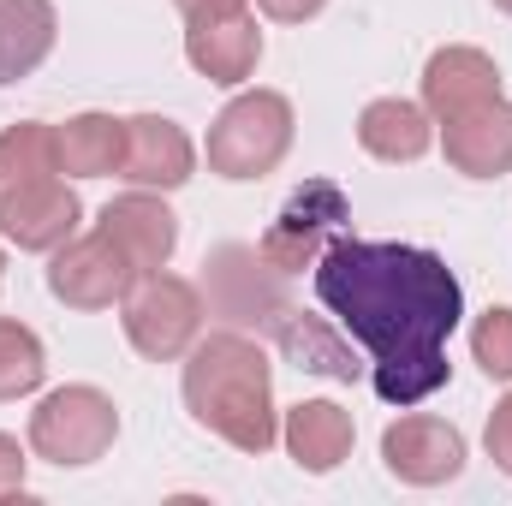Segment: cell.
<instances>
[{
  "label": "cell",
  "instance_id": "6da1fadb",
  "mask_svg": "<svg viewBox=\"0 0 512 506\" xmlns=\"http://www.w3.org/2000/svg\"><path fill=\"white\" fill-rule=\"evenodd\" d=\"M310 274L322 310L370 352V381L387 405H423L447 387V340L465 316V292L435 251L340 233Z\"/></svg>",
  "mask_w": 512,
  "mask_h": 506
},
{
  "label": "cell",
  "instance_id": "7a4b0ae2",
  "mask_svg": "<svg viewBox=\"0 0 512 506\" xmlns=\"http://www.w3.org/2000/svg\"><path fill=\"white\" fill-rule=\"evenodd\" d=\"M185 411L227 447L268 453L280 441V423H274V370L262 340H251L245 328L203 334L185 352Z\"/></svg>",
  "mask_w": 512,
  "mask_h": 506
},
{
  "label": "cell",
  "instance_id": "3957f363",
  "mask_svg": "<svg viewBox=\"0 0 512 506\" xmlns=\"http://www.w3.org/2000/svg\"><path fill=\"white\" fill-rule=\"evenodd\" d=\"M203 149H209V173H221V179L245 185V179L274 173L286 161V149H292V102L280 90H245V96H233L215 114Z\"/></svg>",
  "mask_w": 512,
  "mask_h": 506
},
{
  "label": "cell",
  "instance_id": "277c9868",
  "mask_svg": "<svg viewBox=\"0 0 512 506\" xmlns=\"http://www.w3.org/2000/svg\"><path fill=\"white\" fill-rule=\"evenodd\" d=\"M120 435V405L90 387V381H72V387H54L36 411H30V453L60 465V471H78V465H96Z\"/></svg>",
  "mask_w": 512,
  "mask_h": 506
},
{
  "label": "cell",
  "instance_id": "5b68a950",
  "mask_svg": "<svg viewBox=\"0 0 512 506\" xmlns=\"http://www.w3.org/2000/svg\"><path fill=\"white\" fill-rule=\"evenodd\" d=\"M209 274H203V286H209V310L215 316H227L233 328H256V334H280L286 322H292V298H286V274L280 268H268L256 245H221V251L203 262Z\"/></svg>",
  "mask_w": 512,
  "mask_h": 506
},
{
  "label": "cell",
  "instance_id": "8992f818",
  "mask_svg": "<svg viewBox=\"0 0 512 506\" xmlns=\"http://www.w3.org/2000/svg\"><path fill=\"white\" fill-rule=\"evenodd\" d=\"M346 221H352V203H346V191L334 185V179H304L286 203H280V215L268 221V233H262V262L268 268H280L286 280L292 274H304V268H316L322 251L346 233Z\"/></svg>",
  "mask_w": 512,
  "mask_h": 506
},
{
  "label": "cell",
  "instance_id": "52a82bcc",
  "mask_svg": "<svg viewBox=\"0 0 512 506\" xmlns=\"http://www.w3.org/2000/svg\"><path fill=\"white\" fill-rule=\"evenodd\" d=\"M126 340L149 364H173L203 340V292L179 274H143L126 292Z\"/></svg>",
  "mask_w": 512,
  "mask_h": 506
},
{
  "label": "cell",
  "instance_id": "ba28073f",
  "mask_svg": "<svg viewBox=\"0 0 512 506\" xmlns=\"http://www.w3.org/2000/svg\"><path fill=\"white\" fill-rule=\"evenodd\" d=\"M143 274L131 268V256L96 227V233H72L54 262H48V292L66 304V310H108V304H126V292Z\"/></svg>",
  "mask_w": 512,
  "mask_h": 506
},
{
  "label": "cell",
  "instance_id": "9c48e42d",
  "mask_svg": "<svg viewBox=\"0 0 512 506\" xmlns=\"http://www.w3.org/2000/svg\"><path fill=\"white\" fill-rule=\"evenodd\" d=\"M382 465L411 489H441L465 471V435L441 417H399L382 435Z\"/></svg>",
  "mask_w": 512,
  "mask_h": 506
},
{
  "label": "cell",
  "instance_id": "30bf717a",
  "mask_svg": "<svg viewBox=\"0 0 512 506\" xmlns=\"http://www.w3.org/2000/svg\"><path fill=\"white\" fill-rule=\"evenodd\" d=\"M84 221V203L66 179H36L0 197V239L18 251H60Z\"/></svg>",
  "mask_w": 512,
  "mask_h": 506
},
{
  "label": "cell",
  "instance_id": "8fae6325",
  "mask_svg": "<svg viewBox=\"0 0 512 506\" xmlns=\"http://www.w3.org/2000/svg\"><path fill=\"white\" fill-rule=\"evenodd\" d=\"M441 155L465 179H501L512 167V102H477L453 120H441Z\"/></svg>",
  "mask_w": 512,
  "mask_h": 506
},
{
  "label": "cell",
  "instance_id": "7c38bea8",
  "mask_svg": "<svg viewBox=\"0 0 512 506\" xmlns=\"http://www.w3.org/2000/svg\"><path fill=\"white\" fill-rule=\"evenodd\" d=\"M197 167V149L191 137L161 120V114H137L126 120V155H120V179L137 191H179Z\"/></svg>",
  "mask_w": 512,
  "mask_h": 506
},
{
  "label": "cell",
  "instance_id": "4fadbf2b",
  "mask_svg": "<svg viewBox=\"0 0 512 506\" xmlns=\"http://www.w3.org/2000/svg\"><path fill=\"white\" fill-rule=\"evenodd\" d=\"M102 233L131 256L137 274L167 268V262H173V245H179V221H173V209L161 203V191H137V185L102 209Z\"/></svg>",
  "mask_w": 512,
  "mask_h": 506
},
{
  "label": "cell",
  "instance_id": "5bb4252c",
  "mask_svg": "<svg viewBox=\"0 0 512 506\" xmlns=\"http://www.w3.org/2000/svg\"><path fill=\"white\" fill-rule=\"evenodd\" d=\"M501 96V66L483 54V48H465V42H447L429 54L423 66V108L435 120H453L477 102H495Z\"/></svg>",
  "mask_w": 512,
  "mask_h": 506
},
{
  "label": "cell",
  "instance_id": "9a60e30c",
  "mask_svg": "<svg viewBox=\"0 0 512 506\" xmlns=\"http://www.w3.org/2000/svg\"><path fill=\"white\" fill-rule=\"evenodd\" d=\"M185 60L209 78V84H227L239 90L262 60V30H256L251 12H227V18H197L185 24Z\"/></svg>",
  "mask_w": 512,
  "mask_h": 506
},
{
  "label": "cell",
  "instance_id": "2e32d148",
  "mask_svg": "<svg viewBox=\"0 0 512 506\" xmlns=\"http://www.w3.org/2000/svg\"><path fill=\"white\" fill-rule=\"evenodd\" d=\"M280 441H286V453H292V465H298V471L328 477V471H340V465L352 459L358 423H352V411H346V405H334V399H304V405H292V411H286Z\"/></svg>",
  "mask_w": 512,
  "mask_h": 506
},
{
  "label": "cell",
  "instance_id": "e0dca14e",
  "mask_svg": "<svg viewBox=\"0 0 512 506\" xmlns=\"http://www.w3.org/2000/svg\"><path fill=\"white\" fill-rule=\"evenodd\" d=\"M54 36H60L54 0H0V84L30 78L54 54Z\"/></svg>",
  "mask_w": 512,
  "mask_h": 506
},
{
  "label": "cell",
  "instance_id": "ac0fdd59",
  "mask_svg": "<svg viewBox=\"0 0 512 506\" xmlns=\"http://www.w3.org/2000/svg\"><path fill=\"white\" fill-rule=\"evenodd\" d=\"M120 155H126V120L114 114H78L54 126V161L72 179H108L120 173Z\"/></svg>",
  "mask_w": 512,
  "mask_h": 506
},
{
  "label": "cell",
  "instance_id": "d6986e66",
  "mask_svg": "<svg viewBox=\"0 0 512 506\" xmlns=\"http://www.w3.org/2000/svg\"><path fill=\"white\" fill-rule=\"evenodd\" d=\"M358 143H364V155H376V161H417V155H429V143H435L429 108H417V102H405V96H382V102H370V108L358 114Z\"/></svg>",
  "mask_w": 512,
  "mask_h": 506
},
{
  "label": "cell",
  "instance_id": "ffe728a7",
  "mask_svg": "<svg viewBox=\"0 0 512 506\" xmlns=\"http://www.w3.org/2000/svg\"><path fill=\"white\" fill-rule=\"evenodd\" d=\"M60 161H54V131L36 126V120H18V126L0 131V197L18 191V185H36V179H54Z\"/></svg>",
  "mask_w": 512,
  "mask_h": 506
},
{
  "label": "cell",
  "instance_id": "44dd1931",
  "mask_svg": "<svg viewBox=\"0 0 512 506\" xmlns=\"http://www.w3.org/2000/svg\"><path fill=\"white\" fill-rule=\"evenodd\" d=\"M42 376H48V352H42V340H36L24 322L0 316V399H24V393H36Z\"/></svg>",
  "mask_w": 512,
  "mask_h": 506
},
{
  "label": "cell",
  "instance_id": "7402d4cb",
  "mask_svg": "<svg viewBox=\"0 0 512 506\" xmlns=\"http://www.w3.org/2000/svg\"><path fill=\"white\" fill-rule=\"evenodd\" d=\"M471 358L489 381H512V310L507 304H489L471 328Z\"/></svg>",
  "mask_w": 512,
  "mask_h": 506
},
{
  "label": "cell",
  "instance_id": "603a6c76",
  "mask_svg": "<svg viewBox=\"0 0 512 506\" xmlns=\"http://www.w3.org/2000/svg\"><path fill=\"white\" fill-rule=\"evenodd\" d=\"M483 441H489V459H495V465L512 477V393L495 405V411H489V429H483Z\"/></svg>",
  "mask_w": 512,
  "mask_h": 506
},
{
  "label": "cell",
  "instance_id": "cb8c5ba5",
  "mask_svg": "<svg viewBox=\"0 0 512 506\" xmlns=\"http://www.w3.org/2000/svg\"><path fill=\"white\" fill-rule=\"evenodd\" d=\"M24 465H30L24 447H18L12 435H0V501H6V495H24Z\"/></svg>",
  "mask_w": 512,
  "mask_h": 506
},
{
  "label": "cell",
  "instance_id": "d4e9b609",
  "mask_svg": "<svg viewBox=\"0 0 512 506\" xmlns=\"http://www.w3.org/2000/svg\"><path fill=\"white\" fill-rule=\"evenodd\" d=\"M256 6H262L274 24H304V18H316L328 0H256Z\"/></svg>",
  "mask_w": 512,
  "mask_h": 506
},
{
  "label": "cell",
  "instance_id": "484cf974",
  "mask_svg": "<svg viewBox=\"0 0 512 506\" xmlns=\"http://www.w3.org/2000/svg\"><path fill=\"white\" fill-rule=\"evenodd\" d=\"M179 12H185V24H197V18H227V12H245V0H173Z\"/></svg>",
  "mask_w": 512,
  "mask_h": 506
},
{
  "label": "cell",
  "instance_id": "4316f807",
  "mask_svg": "<svg viewBox=\"0 0 512 506\" xmlns=\"http://www.w3.org/2000/svg\"><path fill=\"white\" fill-rule=\"evenodd\" d=\"M0 286H6V251H0Z\"/></svg>",
  "mask_w": 512,
  "mask_h": 506
},
{
  "label": "cell",
  "instance_id": "83f0119b",
  "mask_svg": "<svg viewBox=\"0 0 512 506\" xmlns=\"http://www.w3.org/2000/svg\"><path fill=\"white\" fill-rule=\"evenodd\" d=\"M495 6H501V12H512V0H495Z\"/></svg>",
  "mask_w": 512,
  "mask_h": 506
}]
</instances>
